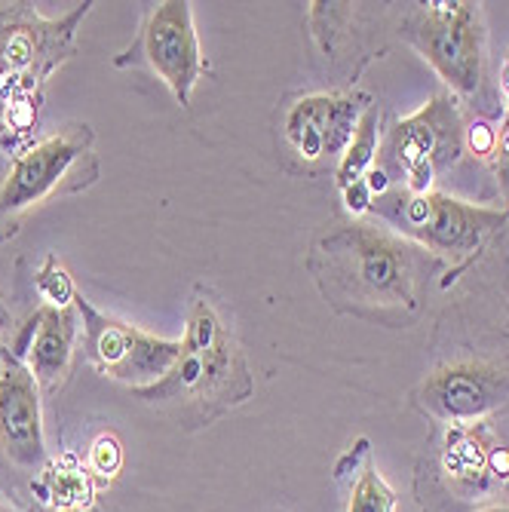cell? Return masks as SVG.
Wrapping results in <instances>:
<instances>
[{
  "mask_svg": "<svg viewBox=\"0 0 509 512\" xmlns=\"http://www.w3.org/2000/svg\"><path fill=\"white\" fill-rule=\"evenodd\" d=\"M347 512H396V491L378 473L375 463H365L359 470L347 500Z\"/></svg>",
  "mask_w": 509,
  "mask_h": 512,
  "instance_id": "cell-15",
  "label": "cell"
},
{
  "mask_svg": "<svg viewBox=\"0 0 509 512\" xmlns=\"http://www.w3.org/2000/svg\"><path fill=\"white\" fill-rule=\"evenodd\" d=\"M77 313L71 307H40L22 332V353L37 384L56 387L74 356Z\"/></svg>",
  "mask_w": 509,
  "mask_h": 512,
  "instance_id": "cell-13",
  "label": "cell"
},
{
  "mask_svg": "<svg viewBox=\"0 0 509 512\" xmlns=\"http://www.w3.org/2000/svg\"><path fill=\"white\" fill-rule=\"evenodd\" d=\"M92 4H80L62 19H43L31 7H0V77L7 83L40 86L71 53L77 25Z\"/></svg>",
  "mask_w": 509,
  "mask_h": 512,
  "instance_id": "cell-7",
  "label": "cell"
},
{
  "mask_svg": "<svg viewBox=\"0 0 509 512\" xmlns=\"http://www.w3.org/2000/svg\"><path fill=\"white\" fill-rule=\"evenodd\" d=\"M494 169H497L500 184L509 191V108H506L503 123H500V132H497V145H494Z\"/></svg>",
  "mask_w": 509,
  "mask_h": 512,
  "instance_id": "cell-20",
  "label": "cell"
},
{
  "mask_svg": "<svg viewBox=\"0 0 509 512\" xmlns=\"http://www.w3.org/2000/svg\"><path fill=\"white\" fill-rule=\"evenodd\" d=\"M467 145V126L448 92L433 96L411 117L396 120L384 138L381 169L402 178L408 194L433 191V181L457 163Z\"/></svg>",
  "mask_w": 509,
  "mask_h": 512,
  "instance_id": "cell-4",
  "label": "cell"
},
{
  "mask_svg": "<svg viewBox=\"0 0 509 512\" xmlns=\"http://www.w3.org/2000/svg\"><path fill=\"white\" fill-rule=\"evenodd\" d=\"M362 120V105L341 92H313L298 99L283 120L286 142L304 163L341 160L350 148L356 126Z\"/></svg>",
  "mask_w": 509,
  "mask_h": 512,
  "instance_id": "cell-11",
  "label": "cell"
},
{
  "mask_svg": "<svg viewBox=\"0 0 509 512\" xmlns=\"http://www.w3.org/2000/svg\"><path fill=\"white\" fill-rule=\"evenodd\" d=\"M479 512H509V506H506V503H497V506H485V509H479Z\"/></svg>",
  "mask_w": 509,
  "mask_h": 512,
  "instance_id": "cell-25",
  "label": "cell"
},
{
  "mask_svg": "<svg viewBox=\"0 0 509 512\" xmlns=\"http://www.w3.org/2000/svg\"><path fill=\"white\" fill-rule=\"evenodd\" d=\"M10 325H13V316H10V310L4 307V301H0V332L10 329Z\"/></svg>",
  "mask_w": 509,
  "mask_h": 512,
  "instance_id": "cell-24",
  "label": "cell"
},
{
  "mask_svg": "<svg viewBox=\"0 0 509 512\" xmlns=\"http://www.w3.org/2000/svg\"><path fill=\"white\" fill-rule=\"evenodd\" d=\"M500 89H503V96L509 99V59L503 62V71H500Z\"/></svg>",
  "mask_w": 509,
  "mask_h": 512,
  "instance_id": "cell-23",
  "label": "cell"
},
{
  "mask_svg": "<svg viewBox=\"0 0 509 512\" xmlns=\"http://www.w3.org/2000/svg\"><path fill=\"white\" fill-rule=\"evenodd\" d=\"M0 451L19 470H40L46 463L40 384L19 362L0 371Z\"/></svg>",
  "mask_w": 509,
  "mask_h": 512,
  "instance_id": "cell-12",
  "label": "cell"
},
{
  "mask_svg": "<svg viewBox=\"0 0 509 512\" xmlns=\"http://www.w3.org/2000/svg\"><path fill=\"white\" fill-rule=\"evenodd\" d=\"M378 123H381V114L375 108L362 111V120L356 126L353 142H350V148L344 151V157L338 160V169H335L338 188H347V184H353V181H362L368 172L375 169V160H378V151H381Z\"/></svg>",
  "mask_w": 509,
  "mask_h": 512,
  "instance_id": "cell-14",
  "label": "cell"
},
{
  "mask_svg": "<svg viewBox=\"0 0 509 512\" xmlns=\"http://www.w3.org/2000/svg\"><path fill=\"white\" fill-rule=\"evenodd\" d=\"M74 307L77 316L83 319L89 362L105 378L120 381L132 390L151 387L160 378H166V371L178 356V341L148 335L132 322L108 316L99 307H92L83 295L74 298Z\"/></svg>",
  "mask_w": 509,
  "mask_h": 512,
  "instance_id": "cell-6",
  "label": "cell"
},
{
  "mask_svg": "<svg viewBox=\"0 0 509 512\" xmlns=\"http://www.w3.org/2000/svg\"><path fill=\"white\" fill-rule=\"evenodd\" d=\"M37 488L46 503H53L59 509H74V506L86 503V497H89V485H86L83 473H77V470L46 473V479Z\"/></svg>",
  "mask_w": 509,
  "mask_h": 512,
  "instance_id": "cell-16",
  "label": "cell"
},
{
  "mask_svg": "<svg viewBox=\"0 0 509 512\" xmlns=\"http://www.w3.org/2000/svg\"><path fill=\"white\" fill-rule=\"evenodd\" d=\"M341 203H344V209H347L353 218H362V215L372 212L375 194L368 191V184H365V178H362V181H353V184H347V188H341Z\"/></svg>",
  "mask_w": 509,
  "mask_h": 512,
  "instance_id": "cell-19",
  "label": "cell"
},
{
  "mask_svg": "<svg viewBox=\"0 0 509 512\" xmlns=\"http://www.w3.org/2000/svg\"><path fill=\"white\" fill-rule=\"evenodd\" d=\"M421 402L439 421L473 424L509 402V375L482 362H454L424 381Z\"/></svg>",
  "mask_w": 509,
  "mask_h": 512,
  "instance_id": "cell-10",
  "label": "cell"
},
{
  "mask_svg": "<svg viewBox=\"0 0 509 512\" xmlns=\"http://www.w3.org/2000/svg\"><path fill=\"white\" fill-rule=\"evenodd\" d=\"M142 59L169 86L175 102L188 108L206 71L203 46L188 0H163V4L154 7L142 31Z\"/></svg>",
  "mask_w": 509,
  "mask_h": 512,
  "instance_id": "cell-9",
  "label": "cell"
},
{
  "mask_svg": "<svg viewBox=\"0 0 509 512\" xmlns=\"http://www.w3.org/2000/svg\"><path fill=\"white\" fill-rule=\"evenodd\" d=\"M414 43L433 71L460 96H473L485 71V22L470 0H430L408 22Z\"/></svg>",
  "mask_w": 509,
  "mask_h": 512,
  "instance_id": "cell-5",
  "label": "cell"
},
{
  "mask_svg": "<svg viewBox=\"0 0 509 512\" xmlns=\"http://www.w3.org/2000/svg\"><path fill=\"white\" fill-rule=\"evenodd\" d=\"M145 402H243L252 393V381L240 347L212 301L197 298L188 313V325L178 341V356L166 378L151 387L132 390Z\"/></svg>",
  "mask_w": 509,
  "mask_h": 512,
  "instance_id": "cell-1",
  "label": "cell"
},
{
  "mask_svg": "<svg viewBox=\"0 0 509 512\" xmlns=\"http://www.w3.org/2000/svg\"><path fill=\"white\" fill-rule=\"evenodd\" d=\"M0 512H13V509H10V506H7L4 500H0Z\"/></svg>",
  "mask_w": 509,
  "mask_h": 512,
  "instance_id": "cell-26",
  "label": "cell"
},
{
  "mask_svg": "<svg viewBox=\"0 0 509 512\" xmlns=\"http://www.w3.org/2000/svg\"><path fill=\"white\" fill-rule=\"evenodd\" d=\"M467 145H470L473 154L491 157L494 154V145H497V132L491 126H485V123H476V126L467 129Z\"/></svg>",
  "mask_w": 509,
  "mask_h": 512,
  "instance_id": "cell-21",
  "label": "cell"
},
{
  "mask_svg": "<svg viewBox=\"0 0 509 512\" xmlns=\"http://www.w3.org/2000/svg\"><path fill=\"white\" fill-rule=\"evenodd\" d=\"M92 142H96L92 126L71 123L16 157L7 178L0 181V243L16 234L31 209L62 194L86 191L99 178Z\"/></svg>",
  "mask_w": 509,
  "mask_h": 512,
  "instance_id": "cell-2",
  "label": "cell"
},
{
  "mask_svg": "<svg viewBox=\"0 0 509 512\" xmlns=\"http://www.w3.org/2000/svg\"><path fill=\"white\" fill-rule=\"evenodd\" d=\"M326 249L341 258V273L353 279V289L368 301L414 304V264L402 240L356 224L326 240Z\"/></svg>",
  "mask_w": 509,
  "mask_h": 512,
  "instance_id": "cell-8",
  "label": "cell"
},
{
  "mask_svg": "<svg viewBox=\"0 0 509 512\" xmlns=\"http://www.w3.org/2000/svg\"><path fill=\"white\" fill-rule=\"evenodd\" d=\"M89 467L99 476H117L123 467V445L114 433H102L89 448Z\"/></svg>",
  "mask_w": 509,
  "mask_h": 512,
  "instance_id": "cell-18",
  "label": "cell"
},
{
  "mask_svg": "<svg viewBox=\"0 0 509 512\" xmlns=\"http://www.w3.org/2000/svg\"><path fill=\"white\" fill-rule=\"evenodd\" d=\"M10 120V83L0 77V129Z\"/></svg>",
  "mask_w": 509,
  "mask_h": 512,
  "instance_id": "cell-22",
  "label": "cell"
},
{
  "mask_svg": "<svg viewBox=\"0 0 509 512\" xmlns=\"http://www.w3.org/2000/svg\"><path fill=\"white\" fill-rule=\"evenodd\" d=\"M37 292L40 298L46 301V307H71L77 292H74V283L68 270L59 264L56 255H46V261L40 264L37 270Z\"/></svg>",
  "mask_w": 509,
  "mask_h": 512,
  "instance_id": "cell-17",
  "label": "cell"
},
{
  "mask_svg": "<svg viewBox=\"0 0 509 512\" xmlns=\"http://www.w3.org/2000/svg\"><path fill=\"white\" fill-rule=\"evenodd\" d=\"M372 215L384 218L402 237L439 255H473L494 230L506 221V212L476 206L439 191L408 194L405 188H390L375 200Z\"/></svg>",
  "mask_w": 509,
  "mask_h": 512,
  "instance_id": "cell-3",
  "label": "cell"
}]
</instances>
